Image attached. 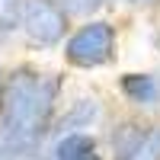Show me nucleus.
Returning a JSON list of instances; mask_svg holds the SVG:
<instances>
[{"instance_id":"obj_1","label":"nucleus","mask_w":160,"mask_h":160,"mask_svg":"<svg viewBox=\"0 0 160 160\" xmlns=\"http://www.w3.org/2000/svg\"><path fill=\"white\" fill-rule=\"evenodd\" d=\"M64 87L68 80L61 71L35 61L7 64L0 80V141L19 160H38L48 151Z\"/></svg>"},{"instance_id":"obj_2","label":"nucleus","mask_w":160,"mask_h":160,"mask_svg":"<svg viewBox=\"0 0 160 160\" xmlns=\"http://www.w3.org/2000/svg\"><path fill=\"white\" fill-rule=\"evenodd\" d=\"M118 55V26L106 16L80 19L61 45V58L71 71H102Z\"/></svg>"},{"instance_id":"obj_3","label":"nucleus","mask_w":160,"mask_h":160,"mask_svg":"<svg viewBox=\"0 0 160 160\" xmlns=\"http://www.w3.org/2000/svg\"><path fill=\"white\" fill-rule=\"evenodd\" d=\"M74 19L58 0H22L19 13V42L32 51H55L71 35Z\"/></svg>"},{"instance_id":"obj_4","label":"nucleus","mask_w":160,"mask_h":160,"mask_svg":"<svg viewBox=\"0 0 160 160\" xmlns=\"http://www.w3.org/2000/svg\"><path fill=\"white\" fill-rule=\"evenodd\" d=\"M106 118V102L96 96V93H80L74 99H64L55 128H51V138L68 135V131H96Z\"/></svg>"},{"instance_id":"obj_5","label":"nucleus","mask_w":160,"mask_h":160,"mask_svg":"<svg viewBox=\"0 0 160 160\" xmlns=\"http://www.w3.org/2000/svg\"><path fill=\"white\" fill-rule=\"evenodd\" d=\"M115 90L135 112L160 109V71H125L115 77Z\"/></svg>"},{"instance_id":"obj_6","label":"nucleus","mask_w":160,"mask_h":160,"mask_svg":"<svg viewBox=\"0 0 160 160\" xmlns=\"http://www.w3.org/2000/svg\"><path fill=\"white\" fill-rule=\"evenodd\" d=\"M48 160H109L106 144L96 131H68L48 141Z\"/></svg>"},{"instance_id":"obj_7","label":"nucleus","mask_w":160,"mask_h":160,"mask_svg":"<svg viewBox=\"0 0 160 160\" xmlns=\"http://www.w3.org/2000/svg\"><path fill=\"white\" fill-rule=\"evenodd\" d=\"M122 160H160V122H148V128L135 141V148Z\"/></svg>"},{"instance_id":"obj_8","label":"nucleus","mask_w":160,"mask_h":160,"mask_svg":"<svg viewBox=\"0 0 160 160\" xmlns=\"http://www.w3.org/2000/svg\"><path fill=\"white\" fill-rule=\"evenodd\" d=\"M58 3L68 10L71 19H90V16H96L109 0H58Z\"/></svg>"},{"instance_id":"obj_9","label":"nucleus","mask_w":160,"mask_h":160,"mask_svg":"<svg viewBox=\"0 0 160 160\" xmlns=\"http://www.w3.org/2000/svg\"><path fill=\"white\" fill-rule=\"evenodd\" d=\"M19 13H22V0H0V26L3 29H10V32L19 29Z\"/></svg>"},{"instance_id":"obj_10","label":"nucleus","mask_w":160,"mask_h":160,"mask_svg":"<svg viewBox=\"0 0 160 160\" xmlns=\"http://www.w3.org/2000/svg\"><path fill=\"white\" fill-rule=\"evenodd\" d=\"M13 38H16V32H10V29L0 26V51H7V48L13 45Z\"/></svg>"},{"instance_id":"obj_11","label":"nucleus","mask_w":160,"mask_h":160,"mask_svg":"<svg viewBox=\"0 0 160 160\" xmlns=\"http://www.w3.org/2000/svg\"><path fill=\"white\" fill-rule=\"evenodd\" d=\"M125 7H160V0H122Z\"/></svg>"},{"instance_id":"obj_12","label":"nucleus","mask_w":160,"mask_h":160,"mask_svg":"<svg viewBox=\"0 0 160 160\" xmlns=\"http://www.w3.org/2000/svg\"><path fill=\"white\" fill-rule=\"evenodd\" d=\"M0 160H19V157L13 154V151L7 148V144H3V141H0Z\"/></svg>"},{"instance_id":"obj_13","label":"nucleus","mask_w":160,"mask_h":160,"mask_svg":"<svg viewBox=\"0 0 160 160\" xmlns=\"http://www.w3.org/2000/svg\"><path fill=\"white\" fill-rule=\"evenodd\" d=\"M151 42H154V48L160 51V26H157V29H154V35H151Z\"/></svg>"},{"instance_id":"obj_14","label":"nucleus","mask_w":160,"mask_h":160,"mask_svg":"<svg viewBox=\"0 0 160 160\" xmlns=\"http://www.w3.org/2000/svg\"><path fill=\"white\" fill-rule=\"evenodd\" d=\"M3 74H7V64H3V61H0V80H3Z\"/></svg>"},{"instance_id":"obj_15","label":"nucleus","mask_w":160,"mask_h":160,"mask_svg":"<svg viewBox=\"0 0 160 160\" xmlns=\"http://www.w3.org/2000/svg\"><path fill=\"white\" fill-rule=\"evenodd\" d=\"M38 160H48V157H45V154H42V157H38Z\"/></svg>"}]
</instances>
